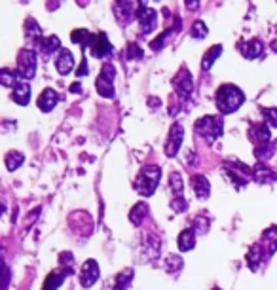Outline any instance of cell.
I'll return each mask as SVG.
<instances>
[{"instance_id":"cell-1","label":"cell","mask_w":277,"mask_h":290,"mask_svg":"<svg viewBox=\"0 0 277 290\" xmlns=\"http://www.w3.org/2000/svg\"><path fill=\"white\" fill-rule=\"evenodd\" d=\"M215 101H217V108L222 114H232L236 112L241 104L245 103V95L234 84H224L220 85L215 93Z\"/></svg>"},{"instance_id":"cell-2","label":"cell","mask_w":277,"mask_h":290,"mask_svg":"<svg viewBox=\"0 0 277 290\" xmlns=\"http://www.w3.org/2000/svg\"><path fill=\"white\" fill-rule=\"evenodd\" d=\"M160 178H162V169L158 165H144L137 177V182H135V188L141 196L148 197L152 196L156 192V188L160 184Z\"/></svg>"},{"instance_id":"cell-3","label":"cell","mask_w":277,"mask_h":290,"mask_svg":"<svg viewBox=\"0 0 277 290\" xmlns=\"http://www.w3.org/2000/svg\"><path fill=\"white\" fill-rule=\"evenodd\" d=\"M224 131V122L220 116H205L196 122V133L205 142H215Z\"/></svg>"},{"instance_id":"cell-4","label":"cell","mask_w":277,"mask_h":290,"mask_svg":"<svg viewBox=\"0 0 277 290\" xmlns=\"http://www.w3.org/2000/svg\"><path fill=\"white\" fill-rule=\"evenodd\" d=\"M114 76H116L114 66L110 65V63L103 65L101 74H99V78H97L95 82V87L101 97H106V99H112L114 97Z\"/></svg>"},{"instance_id":"cell-5","label":"cell","mask_w":277,"mask_h":290,"mask_svg":"<svg viewBox=\"0 0 277 290\" xmlns=\"http://www.w3.org/2000/svg\"><path fill=\"white\" fill-rule=\"evenodd\" d=\"M36 72V53L32 49H21L17 55V74L21 78H32Z\"/></svg>"},{"instance_id":"cell-6","label":"cell","mask_w":277,"mask_h":290,"mask_svg":"<svg viewBox=\"0 0 277 290\" xmlns=\"http://www.w3.org/2000/svg\"><path fill=\"white\" fill-rule=\"evenodd\" d=\"M135 17L139 19V25H141V32L143 34H148L156 27V11L148 8L144 2H139V9H137Z\"/></svg>"},{"instance_id":"cell-7","label":"cell","mask_w":277,"mask_h":290,"mask_svg":"<svg viewBox=\"0 0 277 290\" xmlns=\"http://www.w3.org/2000/svg\"><path fill=\"white\" fill-rule=\"evenodd\" d=\"M182 139H184V129H182L181 123H173L171 129H169V135H167V142H165V154L173 158L182 144Z\"/></svg>"},{"instance_id":"cell-8","label":"cell","mask_w":277,"mask_h":290,"mask_svg":"<svg viewBox=\"0 0 277 290\" xmlns=\"http://www.w3.org/2000/svg\"><path fill=\"white\" fill-rule=\"evenodd\" d=\"M99 279V266L95 260H86L82 270H80V285L89 289L91 285H95Z\"/></svg>"},{"instance_id":"cell-9","label":"cell","mask_w":277,"mask_h":290,"mask_svg":"<svg viewBox=\"0 0 277 290\" xmlns=\"http://www.w3.org/2000/svg\"><path fill=\"white\" fill-rule=\"evenodd\" d=\"M91 55L97 57V59H101V57H106L112 53V46H110V42H108V38H106L105 32H99L93 36V42H91Z\"/></svg>"},{"instance_id":"cell-10","label":"cell","mask_w":277,"mask_h":290,"mask_svg":"<svg viewBox=\"0 0 277 290\" xmlns=\"http://www.w3.org/2000/svg\"><path fill=\"white\" fill-rule=\"evenodd\" d=\"M173 85H175V89H177V93L181 99H188L192 93V89H194V84H192V76L186 72V70H182L181 74L177 76L175 80H173Z\"/></svg>"},{"instance_id":"cell-11","label":"cell","mask_w":277,"mask_h":290,"mask_svg":"<svg viewBox=\"0 0 277 290\" xmlns=\"http://www.w3.org/2000/svg\"><path fill=\"white\" fill-rule=\"evenodd\" d=\"M67 275H72V268H67V270H57V272H51L46 277V281H44V289L42 290H57L63 281H65V277Z\"/></svg>"},{"instance_id":"cell-12","label":"cell","mask_w":277,"mask_h":290,"mask_svg":"<svg viewBox=\"0 0 277 290\" xmlns=\"http://www.w3.org/2000/svg\"><path fill=\"white\" fill-rule=\"evenodd\" d=\"M72 66H74V57H72V53L68 49L63 47L57 53V59H55V68H57L59 74L65 76L72 70Z\"/></svg>"},{"instance_id":"cell-13","label":"cell","mask_w":277,"mask_h":290,"mask_svg":"<svg viewBox=\"0 0 277 290\" xmlns=\"http://www.w3.org/2000/svg\"><path fill=\"white\" fill-rule=\"evenodd\" d=\"M260 247L264 249L266 256H272V254L277 251V226L274 228H268L266 232L262 234V241H260Z\"/></svg>"},{"instance_id":"cell-14","label":"cell","mask_w":277,"mask_h":290,"mask_svg":"<svg viewBox=\"0 0 277 290\" xmlns=\"http://www.w3.org/2000/svg\"><path fill=\"white\" fill-rule=\"evenodd\" d=\"M253 178L257 180L258 184H270V182L276 180L277 175L274 173V169H270L268 165H264V163H258V165H255V169H253Z\"/></svg>"},{"instance_id":"cell-15","label":"cell","mask_w":277,"mask_h":290,"mask_svg":"<svg viewBox=\"0 0 277 290\" xmlns=\"http://www.w3.org/2000/svg\"><path fill=\"white\" fill-rule=\"evenodd\" d=\"M59 101V95L53 91V89H46L42 91L38 97V108L42 112H51L55 108V104Z\"/></svg>"},{"instance_id":"cell-16","label":"cell","mask_w":277,"mask_h":290,"mask_svg":"<svg viewBox=\"0 0 277 290\" xmlns=\"http://www.w3.org/2000/svg\"><path fill=\"white\" fill-rule=\"evenodd\" d=\"M192 188H194L196 196L200 197V199H207L211 194L209 180L203 177V175H194V177H192Z\"/></svg>"},{"instance_id":"cell-17","label":"cell","mask_w":277,"mask_h":290,"mask_svg":"<svg viewBox=\"0 0 277 290\" xmlns=\"http://www.w3.org/2000/svg\"><path fill=\"white\" fill-rule=\"evenodd\" d=\"M38 47L40 51L44 53V55H51V53H55V51H61L63 47H61V40L57 36H48V38H40L38 40Z\"/></svg>"},{"instance_id":"cell-18","label":"cell","mask_w":277,"mask_h":290,"mask_svg":"<svg viewBox=\"0 0 277 290\" xmlns=\"http://www.w3.org/2000/svg\"><path fill=\"white\" fill-rule=\"evenodd\" d=\"M30 85L25 84V82H19V84L13 87V93H11V97H13V101L17 104H21V106H25V104L30 101Z\"/></svg>"},{"instance_id":"cell-19","label":"cell","mask_w":277,"mask_h":290,"mask_svg":"<svg viewBox=\"0 0 277 290\" xmlns=\"http://www.w3.org/2000/svg\"><path fill=\"white\" fill-rule=\"evenodd\" d=\"M253 139L257 141V146H264V144H270L272 142V137H270V127H268L266 123H258L253 127Z\"/></svg>"},{"instance_id":"cell-20","label":"cell","mask_w":277,"mask_h":290,"mask_svg":"<svg viewBox=\"0 0 277 290\" xmlns=\"http://www.w3.org/2000/svg\"><path fill=\"white\" fill-rule=\"evenodd\" d=\"M194 247H196V232H194V228L182 230L181 235H179V249L182 253H188Z\"/></svg>"},{"instance_id":"cell-21","label":"cell","mask_w":277,"mask_h":290,"mask_svg":"<svg viewBox=\"0 0 277 290\" xmlns=\"http://www.w3.org/2000/svg\"><path fill=\"white\" fill-rule=\"evenodd\" d=\"M93 36H95V34H91V32H89V30H86V28H76V30H72V34H70L72 42L80 44V47H82V49H86V47H91Z\"/></svg>"},{"instance_id":"cell-22","label":"cell","mask_w":277,"mask_h":290,"mask_svg":"<svg viewBox=\"0 0 277 290\" xmlns=\"http://www.w3.org/2000/svg\"><path fill=\"white\" fill-rule=\"evenodd\" d=\"M262 258H266V253H264V249L260 247V245H253V249L249 251V256H247V264L251 270H257L260 262H262Z\"/></svg>"},{"instance_id":"cell-23","label":"cell","mask_w":277,"mask_h":290,"mask_svg":"<svg viewBox=\"0 0 277 290\" xmlns=\"http://www.w3.org/2000/svg\"><path fill=\"white\" fill-rule=\"evenodd\" d=\"M133 281V270H124L122 273H118L114 277V283H112V290H125Z\"/></svg>"},{"instance_id":"cell-24","label":"cell","mask_w":277,"mask_h":290,"mask_svg":"<svg viewBox=\"0 0 277 290\" xmlns=\"http://www.w3.org/2000/svg\"><path fill=\"white\" fill-rule=\"evenodd\" d=\"M262 49H264V46H262L260 40H251V42H247L245 46L241 47L243 55L247 59H257L258 55H262Z\"/></svg>"},{"instance_id":"cell-25","label":"cell","mask_w":277,"mask_h":290,"mask_svg":"<svg viewBox=\"0 0 277 290\" xmlns=\"http://www.w3.org/2000/svg\"><path fill=\"white\" fill-rule=\"evenodd\" d=\"M23 161H25V156L21 152H8L6 158H4V163H6L8 171H15L17 167H21Z\"/></svg>"},{"instance_id":"cell-26","label":"cell","mask_w":277,"mask_h":290,"mask_svg":"<svg viewBox=\"0 0 277 290\" xmlns=\"http://www.w3.org/2000/svg\"><path fill=\"white\" fill-rule=\"evenodd\" d=\"M220 53H222V46H215V47H211V49H207V53L203 55V61H201V68H203V70H209Z\"/></svg>"},{"instance_id":"cell-27","label":"cell","mask_w":277,"mask_h":290,"mask_svg":"<svg viewBox=\"0 0 277 290\" xmlns=\"http://www.w3.org/2000/svg\"><path fill=\"white\" fill-rule=\"evenodd\" d=\"M144 216H148V205H146V203H137V205L131 209V213H129V220H131L133 224H141Z\"/></svg>"},{"instance_id":"cell-28","label":"cell","mask_w":277,"mask_h":290,"mask_svg":"<svg viewBox=\"0 0 277 290\" xmlns=\"http://www.w3.org/2000/svg\"><path fill=\"white\" fill-rule=\"evenodd\" d=\"M182 266H184V262H182L181 256H177V254H169L167 258H165V272L167 273H179L182 270Z\"/></svg>"},{"instance_id":"cell-29","label":"cell","mask_w":277,"mask_h":290,"mask_svg":"<svg viewBox=\"0 0 277 290\" xmlns=\"http://www.w3.org/2000/svg\"><path fill=\"white\" fill-rule=\"evenodd\" d=\"M19 78L21 76L17 74V72H10L8 68H4L2 72H0V82H2V85H6V87H15V85L19 84Z\"/></svg>"},{"instance_id":"cell-30","label":"cell","mask_w":277,"mask_h":290,"mask_svg":"<svg viewBox=\"0 0 277 290\" xmlns=\"http://www.w3.org/2000/svg\"><path fill=\"white\" fill-rule=\"evenodd\" d=\"M274 152H276V144L270 142V144H264V146H257L255 156H257L258 159H270L274 156Z\"/></svg>"},{"instance_id":"cell-31","label":"cell","mask_w":277,"mask_h":290,"mask_svg":"<svg viewBox=\"0 0 277 290\" xmlns=\"http://www.w3.org/2000/svg\"><path fill=\"white\" fill-rule=\"evenodd\" d=\"M207 27H205V23L203 21H196L194 25H192V30H190V34L192 38H198V40H201V38H205L207 36Z\"/></svg>"},{"instance_id":"cell-32","label":"cell","mask_w":277,"mask_h":290,"mask_svg":"<svg viewBox=\"0 0 277 290\" xmlns=\"http://www.w3.org/2000/svg\"><path fill=\"white\" fill-rule=\"evenodd\" d=\"M169 184H171V190L175 192V197L182 196V190H184V186H182V177L179 175V173H173Z\"/></svg>"},{"instance_id":"cell-33","label":"cell","mask_w":277,"mask_h":290,"mask_svg":"<svg viewBox=\"0 0 277 290\" xmlns=\"http://www.w3.org/2000/svg\"><path fill=\"white\" fill-rule=\"evenodd\" d=\"M25 32H27V36H30V38H42L40 34H42V30H40V27L36 25V21L34 19H27V23H25Z\"/></svg>"},{"instance_id":"cell-34","label":"cell","mask_w":277,"mask_h":290,"mask_svg":"<svg viewBox=\"0 0 277 290\" xmlns=\"http://www.w3.org/2000/svg\"><path fill=\"white\" fill-rule=\"evenodd\" d=\"M262 116L268 122V125L277 127V108H262Z\"/></svg>"},{"instance_id":"cell-35","label":"cell","mask_w":277,"mask_h":290,"mask_svg":"<svg viewBox=\"0 0 277 290\" xmlns=\"http://www.w3.org/2000/svg\"><path fill=\"white\" fill-rule=\"evenodd\" d=\"M171 207H173V211H177V213H182V211H186L188 203L184 201V197L179 196V197H175V199L171 201Z\"/></svg>"},{"instance_id":"cell-36","label":"cell","mask_w":277,"mask_h":290,"mask_svg":"<svg viewBox=\"0 0 277 290\" xmlns=\"http://www.w3.org/2000/svg\"><path fill=\"white\" fill-rule=\"evenodd\" d=\"M139 57H143L141 47L137 46V44H129V47H127V59H139Z\"/></svg>"},{"instance_id":"cell-37","label":"cell","mask_w":277,"mask_h":290,"mask_svg":"<svg viewBox=\"0 0 277 290\" xmlns=\"http://www.w3.org/2000/svg\"><path fill=\"white\" fill-rule=\"evenodd\" d=\"M194 224L196 226L200 224V228H196V230H194V232H198V234H205V232L209 230V220H207V218H196V222H194Z\"/></svg>"},{"instance_id":"cell-38","label":"cell","mask_w":277,"mask_h":290,"mask_svg":"<svg viewBox=\"0 0 277 290\" xmlns=\"http://www.w3.org/2000/svg\"><path fill=\"white\" fill-rule=\"evenodd\" d=\"M72 260H74V258H72V254H70V253H63L61 256H59V262H61V264H67L68 268H70Z\"/></svg>"},{"instance_id":"cell-39","label":"cell","mask_w":277,"mask_h":290,"mask_svg":"<svg viewBox=\"0 0 277 290\" xmlns=\"http://www.w3.org/2000/svg\"><path fill=\"white\" fill-rule=\"evenodd\" d=\"M78 76H86L87 74V61L86 59H82V65H80V68L76 70Z\"/></svg>"},{"instance_id":"cell-40","label":"cell","mask_w":277,"mask_h":290,"mask_svg":"<svg viewBox=\"0 0 277 290\" xmlns=\"http://www.w3.org/2000/svg\"><path fill=\"white\" fill-rule=\"evenodd\" d=\"M70 91H72V93H80V91H82V85H80V84H72V85H70Z\"/></svg>"},{"instance_id":"cell-41","label":"cell","mask_w":277,"mask_h":290,"mask_svg":"<svg viewBox=\"0 0 277 290\" xmlns=\"http://www.w3.org/2000/svg\"><path fill=\"white\" fill-rule=\"evenodd\" d=\"M186 6H188V8H198L200 4H198V2H186Z\"/></svg>"},{"instance_id":"cell-42","label":"cell","mask_w":277,"mask_h":290,"mask_svg":"<svg viewBox=\"0 0 277 290\" xmlns=\"http://www.w3.org/2000/svg\"><path fill=\"white\" fill-rule=\"evenodd\" d=\"M213 290H220V289H213Z\"/></svg>"}]
</instances>
